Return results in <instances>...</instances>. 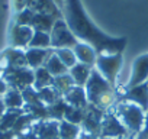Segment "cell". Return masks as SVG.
Instances as JSON below:
<instances>
[{
  "label": "cell",
  "instance_id": "obj_8",
  "mask_svg": "<svg viewBox=\"0 0 148 139\" xmlns=\"http://www.w3.org/2000/svg\"><path fill=\"white\" fill-rule=\"evenodd\" d=\"M100 139H112V138H122L129 136L128 130L119 120V117L115 114V112L110 109L103 114L102 126H100ZM131 138V136H129Z\"/></svg>",
  "mask_w": 148,
  "mask_h": 139
},
{
  "label": "cell",
  "instance_id": "obj_5",
  "mask_svg": "<svg viewBox=\"0 0 148 139\" xmlns=\"http://www.w3.org/2000/svg\"><path fill=\"white\" fill-rule=\"evenodd\" d=\"M0 77L5 80L9 89L25 91L26 89H31L34 84V70L29 67L6 68L2 71Z\"/></svg>",
  "mask_w": 148,
  "mask_h": 139
},
{
  "label": "cell",
  "instance_id": "obj_11",
  "mask_svg": "<svg viewBox=\"0 0 148 139\" xmlns=\"http://www.w3.org/2000/svg\"><path fill=\"white\" fill-rule=\"evenodd\" d=\"M118 96H119V100L135 103L136 106L142 107L145 112L148 110V87H147V83L126 89V90L118 93Z\"/></svg>",
  "mask_w": 148,
  "mask_h": 139
},
{
  "label": "cell",
  "instance_id": "obj_17",
  "mask_svg": "<svg viewBox=\"0 0 148 139\" xmlns=\"http://www.w3.org/2000/svg\"><path fill=\"white\" fill-rule=\"evenodd\" d=\"M29 9L34 10L35 13L47 15V16H51V18H55V19L62 18L61 9L52 2V0H34L32 5L29 6Z\"/></svg>",
  "mask_w": 148,
  "mask_h": 139
},
{
  "label": "cell",
  "instance_id": "obj_30",
  "mask_svg": "<svg viewBox=\"0 0 148 139\" xmlns=\"http://www.w3.org/2000/svg\"><path fill=\"white\" fill-rule=\"evenodd\" d=\"M135 139H148V110L145 112V122H144V127L139 132V135Z\"/></svg>",
  "mask_w": 148,
  "mask_h": 139
},
{
  "label": "cell",
  "instance_id": "obj_28",
  "mask_svg": "<svg viewBox=\"0 0 148 139\" xmlns=\"http://www.w3.org/2000/svg\"><path fill=\"white\" fill-rule=\"evenodd\" d=\"M38 94H39V99H41V102H42L45 106H51V104H54L55 102H58L60 99H62V97H61V96L57 93V90H55L54 87L44 89V90L38 91Z\"/></svg>",
  "mask_w": 148,
  "mask_h": 139
},
{
  "label": "cell",
  "instance_id": "obj_10",
  "mask_svg": "<svg viewBox=\"0 0 148 139\" xmlns=\"http://www.w3.org/2000/svg\"><path fill=\"white\" fill-rule=\"evenodd\" d=\"M105 113H106L105 110L89 104L87 109L84 110V116H83V122H82V129L99 136L100 135L102 119H103V114Z\"/></svg>",
  "mask_w": 148,
  "mask_h": 139
},
{
  "label": "cell",
  "instance_id": "obj_18",
  "mask_svg": "<svg viewBox=\"0 0 148 139\" xmlns=\"http://www.w3.org/2000/svg\"><path fill=\"white\" fill-rule=\"evenodd\" d=\"M92 67L89 65H84V64H80L77 62L76 65H73L70 70H68V74L71 76L73 81L76 86L79 87H84L90 78V73H92Z\"/></svg>",
  "mask_w": 148,
  "mask_h": 139
},
{
  "label": "cell",
  "instance_id": "obj_32",
  "mask_svg": "<svg viewBox=\"0 0 148 139\" xmlns=\"http://www.w3.org/2000/svg\"><path fill=\"white\" fill-rule=\"evenodd\" d=\"M16 135L12 132V130H8V132H0V139H15Z\"/></svg>",
  "mask_w": 148,
  "mask_h": 139
},
{
  "label": "cell",
  "instance_id": "obj_16",
  "mask_svg": "<svg viewBox=\"0 0 148 139\" xmlns=\"http://www.w3.org/2000/svg\"><path fill=\"white\" fill-rule=\"evenodd\" d=\"M52 48L49 49H41V48H26L25 49V57H26V64L29 68L36 70L39 67H44L45 61L48 57L52 54Z\"/></svg>",
  "mask_w": 148,
  "mask_h": 139
},
{
  "label": "cell",
  "instance_id": "obj_24",
  "mask_svg": "<svg viewBox=\"0 0 148 139\" xmlns=\"http://www.w3.org/2000/svg\"><path fill=\"white\" fill-rule=\"evenodd\" d=\"M55 18H51V16H47V15H39V13H35L34 19H32V23H31V28L34 31H42V32H51L54 23H55Z\"/></svg>",
  "mask_w": 148,
  "mask_h": 139
},
{
  "label": "cell",
  "instance_id": "obj_37",
  "mask_svg": "<svg viewBox=\"0 0 148 139\" xmlns=\"http://www.w3.org/2000/svg\"><path fill=\"white\" fill-rule=\"evenodd\" d=\"M147 87H148V81H147Z\"/></svg>",
  "mask_w": 148,
  "mask_h": 139
},
{
  "label": "cell",
  "instance_id": "obj_14",
  "mask_svg": "<svg viewBox=\"0 0 148 139\" xmlns=\"http://www.w3.org/2000/svg\"><path fill=\"white\" fill-rule=\"evenodd\" d=\"M62 99H64V102L68 106L76 107V109L86 110L87 106H89V100H87V94H86V89L84 87L74 86Z\"/></svg>",
  "mask_w": 148,
  "mask_h": 139
},
{
  "label": "cell",
  "instance_id": "obj_21",
  "mask_svg": "<svg viewBox=\"0 0 148 139\" xmlns=\"http://www.w3.org/2000/svg\"><path fill=\"white\" fill-rule=\"evenodd\" d=\"M58 130H60V139H77L82 132V126L62 119L58 122Z\"/></svg>",
  "mask_w": 148,
  "mask_h": 139
},
{
  "label": "cell",
  "instance_id": "obj_12",
  "mask_svg": "<svg viewBox=\"0 0 148 139\" xmlns=\"http://www.w3.org/2000/svg\"><path fill=\"white\" fill-rule=\"evenodd\" d=\"M32 130L35 132L38 139H60L58 120L54 119L36 120L32 125Z\"/></svg>",
  "mask_w": 148,
  "mask_h": 139
},
{
  "label": "cell",
  "instance_id": "obj_31",
  "mask_svg": "<svg viewBox=\"0 0 148 139\" xmlns=\"http://www.w3.org/2000/svg\"><path fill=\"white\" fill-rule=\"evenodd\" d=\"M77 139H100V136H97L95 133H90V132H86V130L82 129V132H80Z\"/></svg>",
  "mask_w": 148,
  "mask_h": 139
},
{
  "label": "cell",
  "instance_id": "obj_26",
  "mask_svg": "<svg viewBox=\"0 0 148 139\" xmlns=\"http://www.w3.org/2000/svg\"><path fill=\"white\" fill-rule=\"evenodd\" d=\"M28 48H41V49H49L51 48V36L48 32L42 31H34L32 39L29 42Z\"/></svg>",
  "mask_w": 148,
  "mask_h": 139
},
{
  "label": "cell",
  "instance_id": "obj_2",
  "mask_svg": "<svg viewBox=\"0 0 148 139\" xmlns=\"http://www.w3.org/2000/svg\"><path fill=\"white\" fill-rule=\"evenodd\" d=\"M84 89H86L89 104L99 107L105 112L110 110L116 104V102L119 100L116 87H113L110 83H108L99 74V71L96 68L92 70L90 78H89L87 84L84 86Z\"/></svg>",
  "mask_w": 148,
  "mask_h": 139
},
{
  "label": "cell",
  "instance_id": "obj_29",
  "mask_svg": "<svg viewBox=\"0 0 148 139\" xmlns=\"http://www.w3.org/2000/svg\"><path fill=\"white\" fill-rule=\"evenodd\" d=\"M83 116H84V110L68 106V107H67V110H65V114H64V120L71 122V123H74V125H79V126H82Z\"/></svg>",
  "mask_w": 148,
  "mask_h": 139
},
{
  "label": "cell",
  "instance_id": "obj_35",
  "mask_svg": "<svg viewBox=\"0 0 148 139\" xmlns=\"http://www.w3.org/2000/svg\"><path fill=\"white\" fill-rule=\"evenodd\" d=\"M52 2L61 9V12H62V7H64V2H65V0H52Z\"/></svg>",
  "mask_w": 148,
  "mask_h": 139
},
{
  "label": "cell",
  "instance_id": "obj_3",
  "mask_svg": "<svg viewBox=\"0 0 148 139\" xmlns=\"http://www.w3.org/2000/svg\"><path fill=\"white\" fill-rule=\"evenodd\" d=\"M112 110L119 117V120L128 130L129 136L135 139L144 127L145 110L142 107L136 106L135 103L125 102V100H118L116 104L112 107Z\"/></svg>",
  "mask_w": 148,
  "mask_h": 139
},
{
  "label": "cell",
  "instance_id": "obj_23",
  "mask_svg": "<svg viewBox=\"0 0 148 139\" xmlns=\"http://www.w3.org/2000/svg\"><path fill=\"white\" fill-rule=\"evenodd\" d=\"M23 112H25L23 109H19V110H9V109H6V112L3 113V116L0 117V132L12 130L13 126H15V123L18 122L19 116Z\"/></svg>",
  "mask_w": 148,
  "mask_h": 139
},
{
  "label": "cell",
  "instance_id": "obj_33",
  "mask_svg": "<svg viewBox=\"0 0 148 139\" xmlns=\"http://www.w3.org/2000/svg\"><path fill=\"white\" fill-rule=\"evenodd\" d=\"M8 89H9V87H8V84L5 83V80H3L2 77H0V99H2V97L5 96V93L8 91Z\"/></svg>",
  "mask_w": 148,
  "mask_h": 139
},
{
  "label": "cell",
  "instance_id": "obj_4",
  "mask_svg": "<svg viewBox=\"0 0 148 139\" xmlns=\"http://www.w3.org/2000/svg\"><path fill=\"white\" fill-rule=\"evenodd\" d=\"M122 65H123V54H100L97 55L95 68L108 83L116 87V81L122 70Z\"/></svg>",
  "mask_w": 148,
  "mask_h": 139
},
{
  "label": "cell",
  "instance_id": "obj_20",
  "mask_svg": "<svg viewBox=\"0 0 148 139\" xmlns=\"http://www.w3.org/2000/svg\"><path fill=\"white\" fill-rule=\"evenodd\" d=\"M2 99H3L6 109H9V110H19V109L25 107V99H23L22 91H19V90L8 89V91L5 93V96Z\"/></svg>",
  "mask_w": 148,
  "mask_h": 139
},
{
  "label": "cell",
  "instance_id": "obj_9",
  "mask_svg": "<svg viewBox=\"0 0 148 139\" xmlns=\"http://www.w3.org/2000/svg\"><path fill=\"white\" fill-rule=\"evenodd\" d=\"M32 35H34V29L31 26L13 23L10 31H9L10 46L18 48V49H26L29 46L31 39H32Z\"/></svg>",
  "mask_w": 148,
  "mask_h": 139
},
{
  "label": "cell",
  "instance_id": "obj_19",
  "mask_svg": "<svg viewBox=\"0 0 148 139\" xmlns=\"http://www.w3.org/2000/svg\"><path fill=\"white\" fill-rule=\"evenodd\" d=\"M52 84H54V77L49 74V71L45 67H39V68L34 70V84H32V87L36 91L52 87Z\"/></svg>",
  "mask_w": 148,
  "mask_h": 139
},
{
  "label": "cell",
  "instance_id": "obj_6",
  "mask_svg": "<svg viewBox=\"0 0 148 139\" xmlns=\"http://www.w3.org/2000/svg\"><path fill=\"white\" fill-rule=\"evenodd\" d=\"M51 48L52 49H60V48H74L79 44V39L74 36L71 29L68 28L67 22L60 18L55 20L51 32Z\"/></svg>",
  "mask_w": 148,
  "mask_h": 139
},
{
  "label": "cell",
  "instance_id": "obj_27",
  "mask_svg": "<svg viewBox=\"0 0 148 139\" xmlns=\"http://www.w3.org/2000/svg\"><path fill=\"white\" fill-rule=\"evenodd\" d=\"M54 52L68 70L73 65L77 64V58H76V54H74L73 48H60V49H54Z\"/></svg>",
  "mask_w": 148,
  "mask_h": 139
},
{
  "label": "cell",
  "instance_id": "obj_25",
  "mask_svg": "<svg viewBox=\"0 0 148 139\" xmlns=\"http://www.w3.org/2000/svg\"><path fill=\"white\" fill-rule=\"evenodd\" d=\"M74 86V81H73V78H71V76L67 73V74H62V76H58V77H54V84H52V87L57 90V93L61 96V97H64Z\"/></svg>",
  "mask_w": 148,
  "mask_h": 139
},
{
  "label": "cell",
  "instance_id": "obj_7",
  "mask_svg": "<svg viewBox=\"0 0 148 139\" xmlns=\"http://www.w3.org/2000/svg\"><path fill=\"white\" fill-rule=\"evenodd\" d=\"M147 81H148V54H142L132 61L129 78L122 86V89L118 90V93H121L126 89L139 86V84H145Z\"/></svg>",
  "mask_w": 148,
  "mask_h": 139
},
{
  "label": "cell",
  "instance_id": "obj_1",
  "mask_svg": "<svg viewBox=\"0 0 148 139\" xmlns=\"http://www.w3.org/2000/svg\"><path fill=\"white\" fill-rule=\"evenodd\" d=\"M62 19L79 39L89 44L100 54H123L128 39L125 36H113L103 32L87 15L82 0H65L62 7Z\"/></svg>",
  "mask_w": 148,
  "mask_h": 139
},
{
  "label": "cell",
  "instance_id": "obj_36",
  "mask_svg": "<svg viewBox=\"0 0 148 139\" xmlns=\"http://www.w3.org/2000/svg\"><path fill=\"white\" fill-rule=\"evenodd\" d=\"M112 139H134V138H129V136H122V138H112Z\"/></svg>",
  "mask_w": 148,
  "mask_h": 139
},
{
  "label": "cell",
  "instance_id": "obj_22",
  "mask_svg": "<svg viewBox=\"0 0 148 139\" xmlns=\"http://www.w3.org/2000/svg\"><path fill=\"white\" fill-rule=\"evenodd\" d=\"M44 67L49 71V74L52 77H58V76H62V74H67L68 73V68L60 61V58L55 55V52L52 51V54L48 57V59L45 61Z\"/></svg>",
  "mask_w": 148,
  "mask_h": 139
},
{
  "label": "cell",
  "instance_id": "obj_13",
  "mask_svg": "<svg viewBox=\"0 0 148 139\" xmlns=\"http://www.w3.org/2000/svg\"><path fill=\"white\" fill-rule=\"evenodd\" d=\"M2 61V71L6 68H21V67H28L26 64V57H25V49H18V48H9L0 55Z\"/></svg>",
  "mask_w": 148,
  "mask_h": 139
},
{
  "label": "cell",
  "instance_id": "obj_15",
  "mask_svg": "<svg viewBox=\"0 0 148 139\" xmlns=\"http://www.w3.org/2000/svg\"><path fill=\"white\" fill-rule=\"evenodd\" d=\"M73 51H74V54H76L77 62L95 68V64H96V59H97L99 54L96 52V49L93 46H90L89 44H84V42H79L73 48Z\"/></svg>",
  "mask_w": 148,
  "mask_h": 139
},
{
  "label": "cell",
  "instance_id": "obj_34",
  "mask_svg": "<svg viewBox=\"0 0 148 139\" xmlns=\"http://www.w3.org/2000/svg\"><path fill=\"white\" fill-rule=\"evenodd\" d=\"M5 112H6V106H5V103H3V99H0V117L3 116Z\"/></svg>",
  "mask_w": 148,
  "mask_h": 139
}]
</instances>
